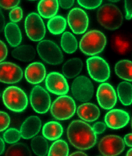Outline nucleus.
Wrapping results in <instances>:
<instances>
[{
  "label": "nucleus",
  "instance_id": "obj_29",
  "mask_svg": "<svg viewBox=\"0 0 132 156\" xmlns=\"http://www.w3.org/2000/svg\"><path fill=\"white\" fill-rule=\"evenodd\" d=\"M31 147L35 154L38 156H46L48 153V146L47 140L42 136H37L31 141Z\"/></svg>",
  "mask_w": 132,
  "mask_h": 156
},
{
  "label": "nucleus",
  "instance_id": "obj_18",
  "mask_svg": "<svg viewBox=\"0 0 132 156\" xmlns=\"http://www.w3.org/2000/svg\"><path fill=\"white\" fill-rule=\"evenodd\" d=\"M41 128V121L36 116L28 117L21 126V137L25 139H30L37 135Z\"/></svg>",
  "mask_w": 132,
  "mask_h": 156
},
{
  "label": "nucleus",
  "instance_id": "obj_33",
  "mask_svg": "<svg viewBox=\"0 0 132 156\" xmlns=\"http://www.w3.org/2000/svg\"><path fill=\"white\" fill-rule=\"evenodd\" d=\"M23 16V10L20 7L13 8L9 13V18L13 23L20 22Z\"/></svg>",
  "mask_w": 132,
  "mask_h": 156
},
{
  "label": "nucleus",
  "instance_id": "obj_10",
  "mask_svg": "<svg viewBox=\"0 0 132 156\" xmlns=\"http://www.w3.org/2000/svg\"><path fill=\"white\" fill-rule=\"evenodd\" d=\"M99 151L104 156H117L125 148V144L120 137L110 135L102 138L99 144Z\"/></svg>",
  "mask_w": 132,
  "mask_h": 156
},
{
  "label": "nucleus",
  "instance_id": "obj_9",
  "mask_svg": "<svg viewBox=\"0 0 132 156\" xmlns=\"http://www.w3.org/2000/svg\"><path fill=\"white\" fill-rule=\"evenodd\" d=\"M25 27L27 36L31 41H41L45 35L44 22L37 13H30L27 16L25 22Z\"/></svg>",
  "mask_w": 132,
  "mask_h": 156
},
{
  "label": "nucleus",
  "instance_id": "obj_27",
  "mask_svg": "<svg viewBox=\"0 0 132 156\" xmlns=\"http://www.w3.org/2000/svg\"><path fill=\"white\" fill-rule=\"evenodd\" d=\"M66 19L62 16H54L48 21L47 27L52 34L58 35L63 33L66 27Z\"/></svg>",
  "mask_w": 132,
  "mask_h": 156
},
{
  "label": "nucleus",
  "instance_id": "obj_4",
  "mask_svg": "<svg viewBox=\"0 0 132 156\" xmlns=\"http://www.w3.org/2000/svg\"><path fill=\"white\" fill-rule=\"evenodd\" d=\"M2 99L5 105L13 112H23L28 105L27 94L21 88L11 86L6 88L2 94Z\"/></svg>",
  "mask_w": 132,
  "mask_h": 156
},
{
  "label": "nucleus",
  "instance_id": "obj_37",
  "mask_svg": "<svg viewBox=\"0 0 132 156\" xmlns=\"http://www.w3.org/2000/svg\"><path fill=\"white\" fill-rule=\"evenodd\" d=\"M106 126L105 123L102 122H98L93 125L92 128L96 134H99L105 131Z\"/></svg>",
  "mask_w": 132,
  "mask_h": 156
},
{
  "label": "nucleus",
  "instance_id": "obj_45",
  "mask_svg": "<svg viewBox=\"0 0 132 156\" xmlns=\"http://www.w3.org/2000/svg\"><path fill=\"white\" fill-rule=\"evenodd\" d=\"M132 148L129 149L127 153V156H132Z\"/></svg>",
  "mask_w": 132,
  "mask_h": 156
},
{
  "label": "nucleus",
  "instance_id": "obj_24",
  "mask_svg": "<svg viewBox=\"0 0 132 156\" xmlns=\"http://www.w3.org/2000/svg\"><path fill=\"white\" fill-rule=\"evenodd\" d=\"M63 127L58 122L52 121L47 122L43 127V135L45 138L50 140L59 139L63 134Z\"/></svg>",
  "mask_w": 132,
  "mask_h": 156
},
{
  "label": "nucleus",
  "instance_id": "obj_30",
  "mask_svg": "<svg viewBox=\"0 0 132 156\" xmlns=\"http://www.w3.org/2000/svg\"><path fill=\"white\" fill-rule=\"evenodd\" d=\"M69 151V147L66 142L59 140L51 146L48 156H68Z\"/></svg>",
  "mask_w": 132,
  "mask_h": 156
},
{
  "label": "nucleus",
  "instance_id": "obj_35",
  "mask_svg": "<svg viewBox=\"0 0 132 156\" xmlns=\"http://www.w3.org/2000/svg\"><path fill=\"white\" fill-rule=\"evenodd\" d=\"M10 123L9 116L5 112H0V132L5 130Z\"/></svg>",
  "mask_w": 132,
  "mask_h": 156
},
{
  "label": "nucleus",
  "instance_id": "obj_22",
  "mask_svg": "<svg viewBox=\"0 0 132 156\" xmlns=\"http://www.w3.org/2000/svg\"><path fill=\"white\" fill-rule=\"evenodd\" d=\"M59 5L58 1H41L38 5V13L43 18H52L58 13Z\"/></svg>",
  "mask_w": 132,
  "mask_h": 156
},
{
  "label": "nucleus",
  "instance_id": "obj_36",
  "mask_svg": "<svg viewBox=\"0 0 132 156\" xmlns=\"http://www.w3.org/2000/svg\"><path fill=\"white\" fill-rule=\"evenodd\" d=\"M20 1H0V7L6 9H11L17 7Z\"/></svg>",
  "mask_w": 132,
  "mask_h": 156
},
{
  "label": "nucleus",
  "instance_id": "obj_3",
  "mask_svg": "<svg viewBox=\"0 0 132 156\" xmlns=\"http://www.w3.org/2000/svg\"><path fill=\"white\" fill-rule=\"evenodd\" d=\"M106 43V38L102 32L93 30L83 36L80 42L79 47L85 55L93 56L102 51Z\"/></svg>",
  "mask_w": 132,
  "mask_h": 156
},
{
  "label": "nucleus",
  "instance_id": "obj_46",
  "mask_svg": "<svg viewBox=\"0 0 132 156\" xmlns=\"http://www.w3.org/2000/svg\"><path fill=\"white\" fill-rule=\"evenodd\" d=\"M111 1V2H118V1Z\"/></svg>",
  "mask_w": 132,
  "mask_h": 156
},
{
  "label": "nucleus",
  "instance_id": "obj_39",
  "mask_svg": "<svg viewBox=\"0 0 132 156\" xmlns=\"http://www.w3.org/2000/svg\"><path fill=\"white\" fill-rule=\"evenodd\" d=\"M126 18L127 20L131 19L132 17V1H125Z\"/></svg>",
  "mask_w": 132,
  "mask_h": 156
},
{
  "label": "nucleus",
  "instance_id": "obj_44",
  "mask_svg": "<svg viewBox=\"0 0 132 156\" xmlns=\"http://www.w3.org/2000/svg\"><path fill=\"white\" fill-rule=\"evenodd\" d=\"M70 156H88V155L84 152L77 151L72 153Z\"/></svg>",
  "mask_w": 132,
  "mask_h": 156
},
{
  "label": "nucleus",
  "instance_id": "obj_12",
  "mask_svg": "<svg viewBox=\"0 0 132 156\" xmlns=\"http://www.w3.org/2000/svg\"><path fill=\"white\" fill-rule=\"evenodd\" d=\"M68 22L71 29L77 34H83L86 31L89 23L87 14L80 8H75L70 12Z\"/></svg>",
  "mask_w": 132,
  "mask_h": 156
},
{
  "label": "nucleus",
  "instance_id": "obj_32",
  "mask_svg": "<svg viewBox=\"0 0 132 156\" xmlns=\"http://www.w3.org/2000/svg\"><path fill=\"white\" fill-rule=\"evenodd\" d=\"M21 137L20 131L15 128L7 129L3 134L4 139L9 144H14L18 142Z\"/></svg>",
  "mask_w": 132,
  "mask_h": 156
},
{
  "label": "nucleus",
  "instance_id": "obj_23",
  "mask_svg": "<svg viewBox=\"0 0 132 156\" xmlns=\"http://www.w3.org/2000/svg\"><path fill=\"white\" fill-rule=\"evenodd\" d=\"M12 56L16 59L23 62H29L34 59L36 52L32 46L23 45L17 47L12 52Z\"/></svg>",
  "mask_w": 132,
  "mask_h": 156
},
{
  "label": "nucleus",
  "instance_id": "obj_11",
  "mask_svg": "<svg viewBox=\"0 0 132 156\" xmlns=\"http://www.w3.org/2000/svg\"><path fill=\"white\" fill-rule=\"evenodd\" d=\"M31 106L37 113L44 114L49 110L51 99L49 94L40 86L34 87L30 95Z\"/></svg>",
  "mask_w": 132,
  "mask_h": 156
},
{
  "label": "nucleus",
  "instance_id": "obj_15",
  "mask_svg": "<svg viewBox=\"0 0 132 156\" xmlns=\"http://www.w3.org/2000/svg\"><path fill=\"white\" fill-rule=\"evenodd\" d=\"M98 103L103 109L109 110L116 104L117 96L115 90L109 83H104L99 86L97 92Z\"/></svg>",
  "mask_w": 132,
  "mask_h": 156
},
{
  "label": "nucleus",
  "instance_id": "obj_1",
  "mask_svg": "<svg viewBox=\"0 0 132 156\" xmlns=\"http://www.w3.org/2000/svg\"><path fill=\"white\" fill-rule=\"evenodd\" d=\"M67 133L71 144L78 149H90L97 143V135L92 127L83 121H73L68 127Z\"/></svg>",
  "mask_w": 132,
  "mask_h": 156
},
{
  "label": "nucleus",
  "instance_id": "obj_14",
  "mask_svg": "<svg viewBox=\"0 0 132 156\" xmlns=\"http://www.w3.org/2000/svg\"><path fill=\"white\" fill-rule=\"evenodd\" d=\"M45 85L49 92L58 95H64L69 90L66 80L64 76L58 72H51L47 75Z\"/></svg>",
  "mask_w": 132,
  "mask_h": 156
},
{
  "label": "nucleus",
  "instance_id": "obj_41",
  "mask_svg": "<svg viewBox=\"0 0 132 156\" xmlns=\"http://www.w3.org/2000/svg\"><path fill=\"white\" fill-rule=\"evenodd\" d=\"M5 21L4 16L0 9V32H2L5 28Z\"/></svg>",
  "mask_w": 132,
  "mask_h": 156
},
{
  "label": "nucleus",
  "instance_id": "obj_5",
  "mask_svg": "<svg viewBox=\"0 0 132 156\" xmlns=\"http://www.w3.org/2000/svg\"><path fill=\"white\" fill-rule=\"evenodd\" d=\"M75 102L71 97L62 95L53 102L51 108L53 117L59 120H66L73 116L76 111Z\"/></svg>",
  "mask_w": 132,
  "mask_h": 156
},
{
  "label": "nucleus",
  "instance_id": "obj_42",
  "mask_svg": "<svg viewBox=\"0 0 132 156\" xmlns=\"http://www.w3.org/2000/svg\"><path fill=\"white\" fill-rule=\"evenodd\" d=\"M132 134L131 133H129L127 134L124 136V143H125L129 147H131L132 144Z\"/></svg>",
  "mask_w": 132,
  "mask_h": 156
},
{
  "label": "nucleus",
  "instance_id": "obj_43",
  "mask_svg": "<svg viewBox=\"0 0 132 156\" xmlns=\"http://www.w3.org/2000/svg\"><path fill=\"white\" fill-rule=\"evenodd\" d=\"M5 149V144L3 140L0 138V155L2 154Z\"/></svg>",
  "mask_w": 132,
  "mask_h": 156
},
{
  "label": "nucleus",
  "instance_id": "obj_20",
  "mask_svg": "<svg viewBox=\"0 0 132 156\" xmlns=\"http://www.w3.org/2000/svg\"><path fill=\"white\" fill-rule=\"evenodd\" d=\"M4 32L6 39L12 47H17L22 42V33L16 23L13 22L7 23L5 27Z\"/></svg>",
  "mask_w": 132,
  "mask_h": 156
},
{
  "label": "nucleus",
  "instance_id": "obj_40",
  "mask_svg": "<svg viewBox=\"0 0 132 156\" xmlns=\"http://www.w3.org/2000/svg\"><path fill=\"white\" fill-rule=\"evenodd\" d=\"M74 1H59L58 3L61 7L65 9L71 8L74 4Z\"/></svg>",
  "mask_w": 132,
  "mask_h": 156
},
{
  "label": "nucleus",
  "instance_id": "obj_19",
  "mask_svg": "<svg viewBox=\"0 0 132 156\" xmlns=\"http://www.w3.org/2000/svg\"><path fill=\"white\" fill-rule=\"evenodd\" d=\"M80 118L87 122H93L99 118L100 110L98 106L91 103H85L80 105L77 110Z\"/></svg>",
  "mask_w": 132,
  "mask_h": 156
},
{
  "label": "nucleus",
  "instance_id": "obj_34",
  "mask_svg": "<svg viewBox=\"0 0 132 156\" xmlns=\"http://www.w3.org/2000/svg\"><path fill=\"white\" fill-rule=\"evenodd\" d=\"M81 6L88 9H93L98 8L101 5L102 1H78Z\"/></svg>",
  "mask_w": 132,
  "mask_h": 156
},
{
  "label": "nucleus",
  "instance_id": "obj_25",
  "mask_svg": "<svg viewBox=\"0 0 132 156\" xmlns=\"http://www.w3.org/2000/svg\"><path fill=\"white\" fill-rule=\"evenodd\" d=\"M132 63L128 60L120 61L116 65L115 71L119 78L131 82Z\"/></svg>",
  "mask_w": 132,
  "mask_h": 156
},
{
  "label": "nucleus",
  "instance_id": "obj_6",
  "mask_svg": "<svg viewBox=\"0 0 132 156\" xmlns=\"http://www.w3.org/2000/svg\"><path fill=\"white\" fill-rule=\"evenodd\" d=\"M37 52L45 62L52 65L62 63L63 56L60 48L55 42L50 40H43L38 44Z\"/></svg>",
  "mask_w": 132,
  "mask_h": 156
},
{
  "label": "nucleus",
  "instance_id": "obj_2",
  "mask_svg": "<svg viewBox=\"0 0 132 156\" xmlns=\"http://www.w3.org/2000/svg\"><path fill=\"white\" fill-rule=\"evenodd\" d=\"M98 22L104 28L110 30L118 29L123 24V14L116 6L106 4L98 10L97 14Z\"/></svg>",
  "mask_w": 132,
  "mask_h": 156
},
{
  "label": "nucleus",
  "instance_id": "obj_7",
  "mask_svg": "<svg viewBox=\"0 0 132 156\" xmlns=\"http://www.w3.org/2000/svg\"><path fill=\"white\" fill-rule=\"evenodd\" d=\"M87 67L91 78L99 82H105L109 78L110 70L104 59L98 56L90 57L87 61Z\"/></svg>",
  "mask_w": 132,
  "mask_h": 156
},
{
  "label": "nucleus",
  "instance_id": "obj_31",
  "mask_svg": "<svg viewBox=\"0 0 132 156\" xmlns=\"http://www.w3.org/2000/svg\"><path fill=\"white\" fill-rule=\"evenodd\" d=\"M5 156H32L28 146L24 144L18 143L10 146Z\"/></svg>",
  "mask_w": 132,
  "mask_h": 156
},
{
  "label": "nucleus",
  "instance_id": "obj_26",
  "mask_svg": "<svg viewBox=\"0 0 132 156\" xmlns=\"http://www.w3.org/2000/svg\"><path fill=\"white\" fill-rule=\"evenodd\" d=\"M118 97L122 104L124 105H130L131 104L132 85L127 82H121L117 87Z\"/></svg>",
  "mask_w": 132,
  "mask_h": 156
},
{
  "label": "nucleus",
  "instance_id": "obj_28",
  "mask_svg": "<svg viewBox=\"0 0 132 156\" xmlns=\"http://www.w3.org/2000/svg\"><path fill=\"white\" fill-rule=\"evenodd\" d=\"M61 46L65 52L72 54L76 51L78 47V42L74 36L70 32H64L61 41Z\"/></svg>",
  "mask_w": 132,
  "mask_h": 156
},
{
  "label": "nucleus",
  "instance_id": "obj_17",
  "mask_svg": "<svg viewBox=\"0 0 132 156\" xmlns=\"http://www.w3.org/2000/svg\"><path fill=\"white\" fill-rule=\"evenodd\" d=\"M46 70L44 65L40 62H34L26 68L25 76L31 84H37L43 82L45 78Z\"/></svg>",
  "mask_w": 132,
  "mask_h": 156
},
{
  "label": "nucleus",
  "instance_id": "obj_21",
  "mask_svg": "<svg viewBox=\"0 0 132 156\" xmlns=\"http://www.w3.org/2000/svg\"><path fill=\"white\" fill-rule=\"evenodd\" d=\"M83 67V63L80 59L74 58L68 60L62 67V72L65 76L72 79L79 74Z\"/></svg>",
  "mask_w": 132,
  "mask_h": 156
},
{
  "label": "nucleus",
  "instance_id": "obj_8",
  "mask_svg": "<svg viewBox=\"0 0 132 156\" xmlns=\"http://www.w3.org/2000/svg\"><path fill=\"white\" fill-rule=\"evenodd\" d=\"M71 90L73 97L81 102H87L91 99L94 89L91 81L87 77H77L72 83Z\"/></svg>",
  "mask_w": 132,
  "mask_h": 156
},
{
  "label": "nucleus",
  "instance_id": "obj_47",
  "mask_svg": "<svg viewBox=\"0 0 132 156\" xmlns=\"http://www.w3.org/2000/svg\"><path fill=\"white\" fill-rule=\"evenodd\" d=\"M0 96H1V94H0Z\"/></svg>",
  "mask_w": 132,
  "mask_h": 156
},
{
  "label": "nucleus",
  "instance_id": "obj_38",
  "mask_svg": "<svg viewBox=\"0 0 132 156\" xmlns=\"http://www.w3.org/2000/svg\"><path fill=\"white\" fill-rule=\"evenodd\" d=\"M8 50L7 46L0 40V62L4 60L7 57Z\"/></svg>",
  "mask_w": 132,
  "mask_h": 156
},
{
  "label": "nucleus",
  "instance_id": "obj_13",
  "mask_svg": "<svg viewBox=\"0 0 132 156\" xmlns=\"http://www.w3.org/2000/svg\"><path fill=\"white\" fill-rule=\"evenodd\" d=\"M23 76L22 69L17 65L8 62L0 63V82L13 84L20 82Z\"/></svg>",
  "mask_w": 132,
  "mask_h": 156
},
{
  "label": "nucleus",
  "instance_id": "obj_16",
  "mask_svg": "<svg viewBox=\"0 0 132 156\" xmlns=\"http://www.w3.org/2000/svg\"><path fill=\"white\" fill-rule=\"evenodd\" d=\"M130 116L129 113L123 110L115 109L109 111L106 114L105 121L106 124L111 129H120L129 123Z\"/></svg>",
  "mask_w": 132,
  "mask_h": 156
}]
</instances>
